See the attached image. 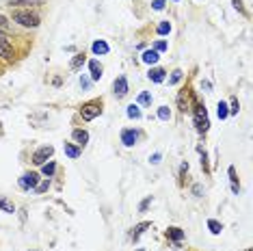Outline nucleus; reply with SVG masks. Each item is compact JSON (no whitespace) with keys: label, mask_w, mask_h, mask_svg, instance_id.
Listing matches in <instances>:
<instances>
[{"label":"nucleus","mask_w":253,"mask_h":251,"mask_svg":"<svg viewBox=\"0 0 253 251\" xmlns=\"http://www.w3.org/2000/svg\"><path fill=\"white\" fill-rule=\"evenodd\" d=\"M11 20H13L15 24L24 26V29H37V26L41 24L39 15H37L35 11H31V9H15L13 15H11Z\"/></svg>","instance_id":"1"},{"label":"nucleus","mask_w":253,"mask_h":251,"mask_svg":"<svg viewBox=\"0 0 253 251\" xmlns=\"http://www.w3.org/2000/svg\"><path fill=\"white\" fill-rule=\"evenodd\" d=\"M192 124H195L199 134H206L210 130V119H208V113L203 104H195V108H192Z\"/></svg>","instance_id":"2"},{"label":"nucleus","mask_w":253,"mask_h":251,"mask_svg":"<svg viewBox=\"0 0 253 251\" xmlns=\"http://www.w3.org/2000/svg\"><path fill=\"white\" fill-rule=\"evenodd\" d=\"M100 115H102V100H89L80 106V117L85 122H93V119Z\"/></svg>","instance_id":"3"},{"label":"nucleus","mask_w":253,"mask_h":251,"mask_svg":"<svg viewBox=\"0 0 253 251\" xmlns=\"http://www.w3.org/2000/svg\"><path fill=\"white\" fill-rule=\"evenodd\" d=\"M0 59H2V61H13V59H15L13 46H11L9 37L4 35L2 31H0Z\"/></svg>","instance_id":"4"},{"label":"nucleus","mask_w":253,"mask_h":251,"mask_svg":"<svg viewBox=\"0 0 253 251\" xmlns=\"http://www.w3.org/2000/svg\"><path fill=\"white\" fill-rule=\"evenodd\" d=\"M39 173H37V171H26L24 173V176H22L20 178V188L22 190H35V187H37V184H39Z\"/></svg>","instance_id":"5"},{"label":"nucleus","mask_w":253,"mask_h":251,"mask_svg":"<svg viewBox=\"0 0 253 251\" xmlns=\"http://www.w3.org/2000/svg\"><path fill=\"white\" fill-rule=\"evenodd\" d=\"M54 154V147L52 145H41L39 150H35V154H32V162H35L37 167H41L43 162H48Z\"/></svg>","instance_id":"6"},{"label":"nucleus","mask_w":253,"mask_h":251,"mask_svg":"<svg viewBox=\"0 0 253 251\" xmlns=\"http://www.w3.org/2000/svg\"><path fill=\"white\" fill-rule=\"evenodd\" d=\"M128 78L126 76H119V78L113 80V95L117 97V100H122V97L128 95Z\"/></svg>","instance_id":"7"},{"label":"nucleus","mask_w":253,"mask_h":251,"mask_svg":"<svg viewBox=\"0 0 253 251\" xmlns=\"http://www.w3.org/2000/svg\"><path fill=\"white\" fill-rule=\"evenodd\" d=\"M139 130H134V128H124L122 130V143L126 147H132V145H136V141H139Z\"/></svg>","instance_id":"8"},{"label":"nucleus","mask_w":253,"mask_h":251,"mask_svg":"<svg viewBox=\"0 0 253 251\" xmlns=\"http://www.w3.org/2000/svg\"><path fill=\"white\" fill-rule=\"evenodd\" d=\"M71 139L76 141V145H78V147H85L87 143H89V132H87V130H82V128H74V130H71Z\"/></svg>","instance_id":"9"},{"label":"nucleus","mask_w":253,"mask_h":251,"mask_svg":"<svg viewBox=\"0 0 253 251\" xmlns=\"http://www.w3.org/2000/svg\"><path fill=\"white\" fill-rule=\"evenodd\" d=\"M102 72H104V67L100 65V61H97V59H91L89 61V78L91 80H100Z\"/></svg>","instance_id":"10"},{"label":"nucleus","mask_w":253,"mask_h":251,"mask_svg":"<svg viewBox=\"0 0 253 251\" xmlns=\"http://www.w3.org/2000/svg\"><path fill=\"white\" fill-rule=\"evenodd\" d=\"M147 78H150L152 83H164V78H167V72H164L162 67H150V72H147Z\"/></svg>","instance_id":"11"},{"label":"nucleus","mask_w":253,"mask_h":251,"mask_svg":"<svg viewBox=\"0 0 253 251\" xmlns=\"http://www.w3.org/2000/svg\"><path fill=\"white\" fill-rule=\"evenodd\" d=\"M227 176H229V187H232V193L240 195V182H238V176H236V167L227 169Z\"/></svg>","instance_id":"12"},{"label":"nucleus","mask_w":253,"mask_h":251,"mask_svg":"<svg viewBox=\"0 0 253 251\" xmlns=\"http://www.w3.org/2000/svg\"><path fill=\"white\" fill-rule=\"evenodd\" d=\"M63 152H65V156H67V158H71V160L80 158V154H82V150H80L78 145H74V143H65L63 145Z\"/></svg>","instance_id":"13"},{"label":"nucleus","mask_w":253,"mask_h":251,"mask_svg":"<svg viewBox=\"0 0 253 251\" xmlns=\"http://www.w3.org/2000/svg\"><path fill=\"white\" fill-rule=\"evenodd\" d=\"M108 43L104 41V39H97V41H93V46H91V52L95 54V57H100V54H108Z\"/></svg>","instance_id":"14"},{"label":"nucleus","mask_w":253,"mask_h":251,"mask_svg":"<svg viewBox=\"0 0 253 251\" xmlns=\"http://www.w3.org/2000/svg\"><path fill=\"white\" fill-rule=\"evenodd\" d=\"M158 59H160V54L154 50V48H152V50H145V52L141 54V61H143V63H147V65H156V63H158Z\"/></svg>","instance_id":"15"},{"label":"nucleus","mask_w":253,"mask_h":251,"mask_svg":"<svg viewBox=\"0 0 253 251\" xmlns=\"http://www.w3.org/2000/svg\"><path fill=\"white\" fill-rule=\"evenodd\" d=\"M39 4H41V0H11V2H9V7L11 9H20V7H39Z\"/></svg>","instance_id":"16"},{"label":"nucleus","mask_w":253,"mask_h":251,"mask_svg":"<svg viewBox=\"0 0 253 251\" xmlns=\"http://www.w3.org/2000/svg\"><path fill=\"white\" fill-rule=\"evenodd\" d=\"M150 227H152V223H150V221H143V223H139V225H134V227H132V234H130L132 241H139L141 234L145 232V230H150Z\"/></svg>","instance_id":"17"},{"label":"nucleus","mask_w":253,"mask_h":251,"mask_svg":"<svg viewBox=\"0 0 253 251\" xmlns=\"http://www.w3.org/2000/svg\"><path fill=\"white\" fill-rule=\"evenodd\" d=\"M87 63V57H85V52H78V54H74L71 57V61H69V67L74 69V72H78V69L82 67V65Z\"/></svg>","instance_id":"18"},{"label":"nucleus","mask_w":253,"mask_h":251,"mask_svg":"<svg viewBox=\"0 0 253 251\" xmlns=\"http://www.w3.org/2000/svg\"><path fill=\"white\" fill-rule=\"evenodd\" d=\"M186 234L180 230V227H167V238H171L173 243H182Z\"/></svg>","instance_id":"19"},{"label":"nucleus","mask_w":253,"mask_h":251,"mask_svg":"<svg viewBox=\"0 0 253 251\" xmlns=\"http://www.w3.org/2000/svg\"><path fill=\"white\" fill-rule=\"evenodd\" d=\"M0 210L7 212V215H13V212H15V204H13V201H11L9 197L0 195Z\"/></svg>","instance_id":"20"},{"label":"nucleus","mask_w":253,"mask_h":251,"mask_svg":"<svg viewBox=\"0 0 253 251\" xmlns=\"http://www.w3.org/2000/svg\"><path fill=\"white\" fill-rule=\"evenodd\" d=\"M41 173H43L46 178H52L54 173H57V162H54V160L43 162V165H41Z\"/></svg>","instance_id":"21"},{"label":"nucleus","mask_w":253,"mask_h":251,"mask_svg":"<svg viewBox=\"0 0 253 251\" xmlns=\"http://www.w3.org/2000/svg\"><path fill=\"white\" fill-rule=\"evenodd\" d=\"M217 115L219 119H227L229 117V106H227V102H217Z\"/></svg>","instance_id":"22"},{"label":"nucleus","mask_w":253,"mask_h":251,"mask_svg":"<svg viewBox=\"0 0 253 251\" xmlns=\"http://www.w3.org/2000/svg\"><path fill=\"white\" fill-rule=\"evenodd\" d=\"M126 115H128L130 119H141V117H143L141 106H139V104H130L128 108H126Z\"/></svg>","instance_id":"23"},{"label":"nucleus","mask_w":253,"mask_h":251,"mask_svg":"<svg viewBox=\"0 0 253 251\" xmlns=\"http://www.w3.org/2000/svg\"><path fill=\"white\" fill-rule=\"evenodd\" d=\"M208 230H210L214 236H219V234L223 232V223H219L217 219H208Z\"/></svg>","instance_id":"24"},{"label":"nucleus","mask_w":253,"mask_h":251,"mask_svg":"<svg viewBox=\"0 0 253 251\" xmlns=\"http://www.w3.org/2000/svg\"><path fill=\"white\" fill-rule=\"evenodd\" d=\"M136 104H139V106H150L152 104V94H147V91L139 94V97H136Z\"/></svg>","instance_id":"25"},{"label":"nucleus","mask_w":253,"mask_h":251,"mask_svg":"<svg viewBox=\"0 0 253 251\" xmlns=\"http://www.w3.org/2000/svg\"><path fill=\"white\" fill-rule=\"evenodd\" d=\"M156 32L158 35H169V32H171V22H167V20L160 22V24L156 26Z\"/></svg>","instance_id":"26"},{"label":"nucleus","mask_w":253,"mask_h":251,"mask_svg":"<svg viewBox=\"0 0 253 251\" xmlns=\"http://www.w3.org/2000/svg\"><path fill=\"white\" fill-rule=\"evenodd\" d=\"M158 119L169 122V119H171V108H169V106H160V108H158Z\"/></svg>","instance_id":"27"},{"label":"nucleus","mask_w":253,"mask_h":251,"mask_svg":"<svg viewBox=\"0 0 253 251\" xmlns=\"http://www.w3.org/2000/svg\"><path fill=\"white\" fill-rule=\"evenodd\" d=\"M48 188H50V180H43V182H41V180H39V184H37V187H35V193L37 195H41V193H48Z\"/></svg>","instance_id":"28"},{"label":"nucleus","mask_w":253,"mask_h":251,"mask_svg":"<svg viewBox=\"0 0 253 251\" xmlns=\"http://www.w3.org/2000/svg\"><path fill=\"white\" fill-rule=\"evenodd\" d=\"M182 69H173L171 72V78H169V85H175V83H180V80H182Z\"/></svg>","instance_id":"29"},{"label":"nucleus","mask_w":253,"mask_h":251,"mask_svg":"<svg viewBox=\"0 0 253 251\" xmlns=\"http://www.w3.org/2000/svg\"><path fill=\"white\" fill-rule=\"evenodd\" d=\"M197 152L201 154V167L206 169L208 173H210V167H208V154H206V150H203V147H197Z\"/></svg>","instance_id":"30"},{"label":"nucleus","mask_w":253,"mask_h":251,"mask_svg":"<svg viewBox=\"0 0 253 251\" xmlns=\"http://www.w3.org/2000/svg\"><path fill=\"white\" fill-rule=\"evenodd\" d=\"M167 48H169V43L164 41V39H158L156 43H154V50H156L158 54H160V52H164V50H167Z\"/></svg>","instance_id":"31"},{"label":"nucleus","mask_w":253,"mask_h":251,"mask_svg":"<svg viewBox=\"0 0 253 251\" xmlns=\"http://www.w3.org/2000/svg\"><path fill=\"white\" fill-rule=\"evenodd\" d=\"M238 111H240L238 100H236V97H232V104H229V115H238Z\"/></svg>","instance_id":"32"},{"label":"nucleus","mask_w":253,"mask_h":251,"mask_svg":"<svg viewBox=\"0 0 253 251\" xmlns=\"http://www.w3.org/2000/svg\"><path fill=\"white\" fill-rule=\"evenodd\" d=\"M9 29H11V24H9V18H4V15L0 13V31H2V32H7Z\"/></svg>","instance_id":"33"},{"label":"nucleus","mask_w":253,"mask_h":251,"mask_svg":"<svg viewBox=\"0 0 253 251\" xmlns=\"http://www.w3.org/2000/svg\"><path fill=\"white\" fill-rule=\"evenodd\" d=\"M152 201H154V199H152V195H150V197H145V199H143L141 204H139V212H145V210L152 206Z\"/></svg>","instance_id":"34"},{"label":"nucleus","mask_w":253,"mask_h":251,"mask_svg":"<svg viewBox=\"0 0 253 251\" xmlns=\"http://www.w3.org/2000/svg\"><path fill=\"white\" fill-rule=\"evenodd\" d=\"M160 160H162V154H160V152H154V154L150 156V162H152V165H160Z\"/></svg>","instance_id":"35"},{"label":"nucleus","mask_w":253,"mask_h":251,"mask_svg":"<svg viewBox=\"0 0 253 251\" xmlns=\"http://www.w3.org/2000/svg\"><path fill=\"white\" fill-rule=\"evenodd\" d=\"M192 195H195V197H203V187L201 184H192Z\"/></svg>","instance_id":"36"},{"label":"nucleus","mask_w":253,"mask_h":251,"mask_svg":"<svg viewBox=\"0 0 253 251\" xmlns=\"http://www.w3.org/2000/svg\"><path fill=\"white\" fill-rule=\"evenodd\" d=\"M91 87V78H87V76H80V89H89Z\"/></svg>","instance_id":"37"},{"label":"nucleus","mask_w":253,"mask_h":251,"mask_svg":"<svg viewBox=\"0 0 253 251\" xmlns=\"http://www.w3.org/2000/svg\"><path fill=\"white\" fill-rule=\"evenodd\" d=\"M152 9H154V11H162V9H164V0H154V2H152Z\"/></svg>","instance_id":"38"},{"label":"nucleus","mask_w":253,"mask_h":251,"mask_svg":"<svg viewBox=\"0 0 253 251\" xmlns=\"http://www.w3.org/2000/svg\"><path fill=\"white\" fill-rule=\"evenodd\" d=\"M232 4H234V9H236V11H240V13H245V7H243V0H232Z\"/></svg>","instance_id":"39"},{"label":"nucleus","mask_w":253,"mask_h":251,"mask_svg":"<svg viewBox=\"0 0 253 251\" xmlns=\"http://www.w3.org/2000/svg\"><path fill=\"white\" fill-rule=\"evenodd\" d=\"M201 87H203V89H206V91H210V89H212V85L208 83V80H203V83H201Z\"/></svg>","instance_id":"40"},{"label":"nucleus","mask_w":253,"mask_h":251,"mask_svg":"<svg viewBox=\"0 0 253 251\" xmlns=\"http://www.w3.org/2000/svg\"><path fill=\"white\" fill-rule=\"evenodd\" d=\"M189 171V162H182V167H180V173H186Z\"/></svg>","instance_id":"41"},{"label":"nucleus","mask_w":253,"mask_h":251,"mask_svg":"<svg viewBox=\"0 0 253 251\" xmlns=\"http://www.w3.org/2000/svg\"><path fill=\"white\" fill-rule=\"evenodd\" d=\"M139 251H145V249H139Z\"/></svg>","instance_id":"42"},{"label":"nucleus","mask_w":253,"mask_h":251,"mask_svg":"<svg viewBox=\"0 0 253 251\" xmlns=\"http://www.w3.org/2000/svg\"><path fill=\"white\" fill-rule=\"evenodd\" d=\"M173 2H178V0H173Z\"/></svg>","instance_id":"43"},{"label":"nucleus","mask_w":253,"mask_h":251,"mask_svg":"<svg viewBox=\"0 0 253 251\" xmlns=\"http://www.w3.org/2000/svg\"><path fill=\"white\" fill-rule=\"evenodd\" d=\"M247 251H251V249H247Z\"/></svg>","instance_id":"44"},{"label":"nucleus","mask_w":253,"mask_h":251,"mask_svg":"<svg viewBox=\"0 0 253 251\" xmlns=\"http://www.w3.org/2000/svg\"><path fill=\"white\" fill-rule=\"evenodd\" d=\"M32 251H37V249H32Z\"/></svg>","instance_id":"45"}]
</instances>
